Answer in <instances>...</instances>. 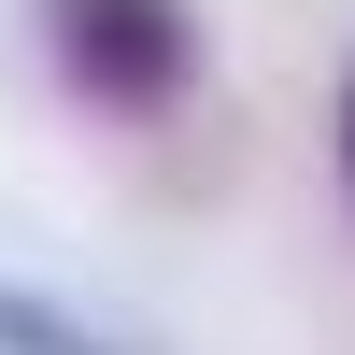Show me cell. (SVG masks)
<instances>
[{
	"label": "cell",
	"mask_w": 355,
	"mask_h": 355,
	"mask_svg": "<svg viewBox=\"0 0 355 355\" xmlns=\"http://www.w3.org/2000/svg\"><path fill=\"white\" fill-rule=\"evenodd\" d=\"M43 15V71L114 128H157L199 85V0H28Z\"/></svg>",
	"instance_id": "cell-1"
},
{
	"label": "cell",
	"mask_w": 355,
	"mask_h": 355,
	"mask_svg": "<svg viewBox=\"0 0 355 355\" xmlns=\"http://www.w3.org/2000/svg\"><path fill=\"white\" fill-rule=\"evenodd\" d=\"M0 355H128V341H100L85 313H57L43 284H15V270H0Z\"/></svg>",
	"instance_id": "cell-2"
},
{
	"label": "cell",
	"mask_w": 355,
	"mask_h": 355,
	"mask_svg": "<svg viewBox=\"0 0 355 355\" xmlns=\"http://www.w3.org/2000/svg\"><path fill=\"white\" fill-rule=\"evenodd\" d=\"M341 185H355V71H341Z\"/></svg>",
	"instance_id": "cell-3"
}]
</instances>
